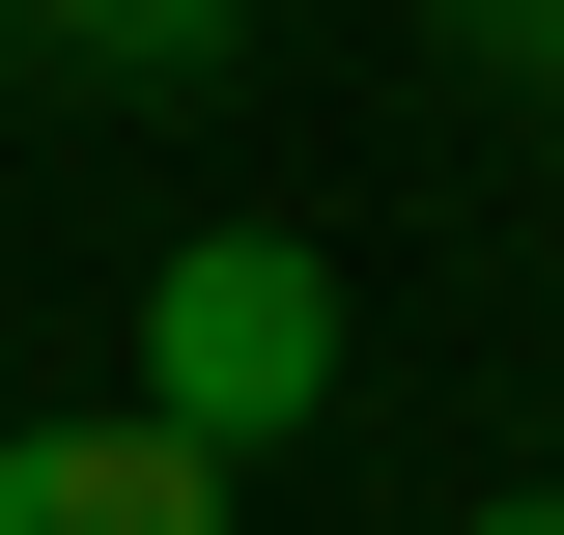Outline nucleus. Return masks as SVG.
I'll return each mask as SVG.
<instances>
[{
	"instance_id": "obj_1",
	"label": "nucleus",
	"mask_w": 564,
	"mask_h": 535,
	"mask_svg": "<svg viewBox=\"0 0 564 535\" xmlns=\"http://www.w3.org/2000/svg\"><path fill=\"white\" fill-rule=\"evenodd\" d=\"M141 395L226 423V451H282V423L339 395V254L311 226H198V254L141 282Z\"/></svg>"
},
{
	"instance_id": "obj_2",
	"label": "nucleus",
	"mask_w": 564,
	"mask_h": 535,
	"mask_svg": "<svg viewBox=\"0 0 564 535\" xmlns=\"http://www.w3.org/2000/svg\"><path fill=\"white\" fill-rule=\"evenodd\" d=\"M226 423H170V395H113V423H29V451H0V535H198L226 507Z\"/></svg>"
},
{
	"instance_id": "obj_3",
	"label": "nucleus",
	"mask_w": 564,
	"mask_h": 535,
	"mask_svg": "<svg viewBox=\"0 0 564 535\" xmlns=\"http://www.w3.org/2000/svg\"><path fill=\"white\" fill-rule=\"evenodd\" d=\"M57 57H113V85H198V57H254V0H29Z\"/></svg>"
},
{
	"instance_id": "obj_4",
	"label": "nucleus",
	"mask_w": 564,
	"mask_h": 535,
	"mask_svg": "<svg viewBox=\"0 0 564 535\" xmlns=\"http://www.w3.org/2000/svg\"><path fill=\"white\" fill-rule=\"evenodd\" d=\"M452 57H508V85H564V0H423Z\"/></svg>"
},
{
	"instance_id": "obj_5",
	"label": "nucleus",
	"mask_w": 564,
	"mask_h": 535,
	"mask_svg": "<svg viewBox=\"0 0 564 535\" xmlns=\"http://www.w3.org/2000/svg\"><path fill=\"white\" fill-rule=\"evenodd\" d=\"M0 85H29V0H0Z\"/></svg>"
}]
</instances>
